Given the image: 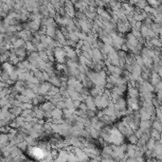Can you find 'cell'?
Masks as SVG:
<instances>
[{
  "mask_svg": "<svg viewBox=\"0 0 162 162\" xmlns=\"http://www.w3.org/2000/svg\"><path fill=\"white\" fill-rule=\"evenodd\" d=\"M55 107L57 109H60V110H64V109H65V102H58L57 103H56Z\"/></svg>",
  "mask_w": 162,
  "mask_h": 162,
  "instance_id": "52a82bcc",
  "label": "cell"
},
{
  "mask_svg": "<svg viewBox=\"0 0 162 162\" xmlns=\"http://www.w3.org/2000/svg\"><path fill=\"white\" fill-rule=\"evenodd\" d=\"M128 140H129V142L132 144V145H136L137 142V140H139V139L135 136V134H133V135H131V136L128 137Z\"/></svg>",
  "mask_w": 162,
  "mask_h": 162,
  "instance_id": "8992f818",
  "label": "cell"
},
{
  "mask_svg": "<svg viewBox=\"0 0 162 162\" xmlns=\"http://www.w3.org/2000/svg\"><path fill=\"white\" fill-rule=\"evenodd\" d=\"M63 118V111L60 109H53L52 110V118L53 120H60Z\"/></svg>",
  "mask_w": 162,
  "mask_h": 162,
  "instance_id": "7a4b0ae2",
  "label": "cell"
},
{
  "mask_svg": "<svg viewBox=\"0 0 162 162\" xmlns=\"http://www.w3.org/2000/svg\"><path fill=\"white\" fill-rule=\"evenodd\" d=\"M78 109H80V110H83V111L85 112L86 110H87V106H86V104L84 103V102H81L79 105V107H78Z\"/></svg>",
  "mask_w": 162,
  "mask_h": 162,
  "instance_id": "9c48e42d",
  "label": "cell"
},
{
  "mask_svg": "<svg viewBox=\"0 0 162 162\" xmlns=\"http://www.w3.org/2000/svg\"><path fill=\"white\" fill-rule=\"evenodd\" d=\"M128 95H129L130 98H139V92L137 88L134 87H128Z\"/></svg>",
  "mask_w": 162,
  "mask_h": 162,
  "instance_id": "6da1fadb",
  "label": "cell"
},
{
  "mask_svg": "<svg viewBox=\"0 0 162 162\" xmlns=\"http://www.w3.org/2000/svg\"><path fill=\"white\" fill-rule=\"evenodd\" d=\"M151 44L153 45L154 47H160L161 46V42H160L159 38H154V39H151Z\"/></svg>",
  "mask_w": 162,
  "mask_h": 162,
  "instance_id": "5b68a950",
  "label": "cell"
},
{
  "mask_svg": "<svg viewBox=\"0 0 162 162\" xmlns=\"http://www.w3.org/2000/svg\"><path fill=\"white\" fill-rule=\"evenodd\" d=\"M9 113L12 114V115H13L15 118L18 116H20L21 113H22V109L20 108V107L16 106V107H12V108L9 109Z\"/></svg>",
  "mask_w": 162,
  "mask_h": 162,
  "instance_id": "3957f363",
  "label": "cell"
},
{
  "mask_svg": "<svg viewBox=\"0 0 162 162\" xmlns=\"http://www.w3.org/2000/svg\"><path fill=\"white\" fill-rule=\"evenodd\" d=\"M150 136L152 139H155V140H159L160 139V133L158 132L156 130L153 129V128L150 129Z\"/></svg>",
  "mask_w": 162,
  "mask_h": 162,
  "instance_id": "277c9868",
  "label": "cell"
},
{
  "mask_svg": "<svg viewBox=\"0 0 162 162\" xmlns=\"http://www.w3.org/2000/svg\"><path fill=\"white\" fill-rule=\"evenodd\" d=\"M27 147H28V144L26 143L25 141L21 142L20 144H18V145H17V148H18L20 151H26V149H27Z\"/></svg>",
  "mask_w": 162,
  "mask_h": 162,
  "instance_id": "ba28073f",
  "label": "cell"
}]
</instances>
